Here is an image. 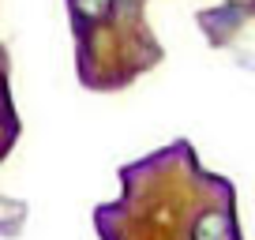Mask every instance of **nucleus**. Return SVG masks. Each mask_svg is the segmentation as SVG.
I'll list each match as a JSON object with an SVG mask.
<instances>
[{
  "instance_id": "1",
  "label": "nucleus",
  "mask_w": 255,
  "mask_h": 240,
  "mask_svg": "<svg viewBox=\"0 0 255 240\" xmlns=\"http://www.w3.org/2000/svg\"><path fill=\"white\" fill-rule=\"evenodd\" d=\"M191 240H229V222L222 210H203L191 225Z\"/></svg>"
},
{
  "instance_id": "2",
  "label": "nucleus",
  "mask_w": 255,
  "mask_h": 240,
  "mask_svg": "<svg viewBox=\"0 0 255 240\" xmlns=\"http://www.w3.org/2000/svg\"><path fill=\"white\" fill-rule=\"evenodd\" d=\"M109 8H113V0H72V11L79 19H90V23H94V19H105Z\"/></svg>"
}]
</instances>
